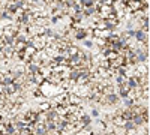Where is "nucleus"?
I'll return each instance as SVG.
<instances>
[{
	"label": "nucleus",
	"instance_id": "f03ea898",
	"mask_svg": "<svg viewBox=\"0 0 150 135\" xmlns=\"http://www.w3.org/2000/svg\"><path fill=\"white\" fill-rule=\"evenodd\" d=\"M84 47H87V48H93V47H95V44H93V41L84 39Z\"/></svg>",
	"mask_w": 150,
	"mask_h": 135
},
{
	"label": "nucleus",
	"instance_id": "7ed1b4c3",
	"mask_svg": "<svg viewBox=\"0 0 150 135\" xmlns=\"http://www.w3.org/2000/svg\"><path fill=\"white\" fill-rule=\"evenodd\" d=\"M92 116H93V117H98V116H99V111H98V110H93V111H92Z\"/></svg>",
	"mask_w": 150,
	"mask_h": 135
},
{
	"label": "nucleus",
	"instance_id": "f257e3e1",
	"mask_svg": "<svg viewBox=\"0 0 150 135\" xmlns=\"http://www.w3.org/2000/svg\"><path fill=\"white\" fill-rule=\"evenodd\" d=\"M48 108H51V104H50V102H42V104L39 105V110H41V111H47Z\"/></svg>",
	"mask_w": 150,
	"mask_h": 135
}]
</instances>
